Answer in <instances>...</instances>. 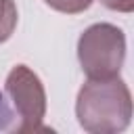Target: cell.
<instances>
[{"label": "cell", "instance_id": "obj_1", "mask_svg": "<svg viewBox=\"0 0 134 134\" xmlns=\"http://www.w3.org/2000/svg\"><path fill=\"white\" fill-rule=\"evenodd\" d=\"M75 117L90 134H117L130 126L132 94L124 80H88L75 98Z\"/></svg>", "mask_w": 134, "mask_h": 134}, {"label": "cell", "instance_id": "obj_2", "mask_svg": "<svg viewBox=\"0 0 134 134\" xmlns=\"http://www.w3.org/2000/svg\"><path fill=\"white\" fill-rule=\"evenodd\" d=\"M77 59L88 80L117 77L126 61V36L113 23H94L77 40Z\"/></svg>", "mask_w": 134, "mask_h": 134}, {"label": "cell", "instance_id": "obj_3", "mask_svg": "<svg viewBox=\"0 0 134 134\" xmlns=\"http://www.w3.org/2000/svg\"><path fill=\"white\" fill-rule=\"evenodd\" d=\"M4 90L13 105V113L17 115L13 132L48 130L42 126L46 115V90L42 80L27 65H15L8 71Z\"/></svg>", "mask_w": 134, "mask_h": 134}, {"label": "cell", "instance_id": "obj_4", "mask_svg": "<svg viewBox=\"0 0 134 134\" xmlns=\"http://www.w3.org/2000/svg\"><path fill=\"white\" fill-rule=\"evenodd\" d=\"M19 21V13H17V4L15 0H0V44H4Z\"/></svg>", "mask_w": 134, "mask_h": 134}, {"label": "cell", "instance_id": "obj_5", "mask_svg": "<svg viewBox=\"0 0 134 134\" xmlns=\"http://www.w3.org/2000/svg\"><path fill=\"white\" fill-rule=\"evenodd\" d=\"M52 10H59V13H65V15H77V13H84L92 6L94 0H44Z\"/></svg>", "mask_w": 134, "mask_h": 134}, {"label": "cell", "instance_id": "obj_6", "mask_svg": "<svg viewBox=\"0 0 134 134\" xmlns=\"http://www.w3.org/2000/svg\"><path fill=\"white\" fill-rule=\"evenodd\" d=\"M15 121V113L4 96V92L0 90V132H13V124Z\"/></svg>", "mask_w": 134, "mask_h": 134}, {"label": "cell", "instance_id": "obj_7", "mask_svg": "<svg viewBox=\"0 0 134 134\" xmlns=\"http://www.w3.org/2000/svg\"><path fill=\"white\" fill-rule=\"evenodd\" d=\"M107 8L117 10V13H132L134 10V0H100Z\"/></svg>", "mask_w": 134, "mask_h": 134}]
</instances>
